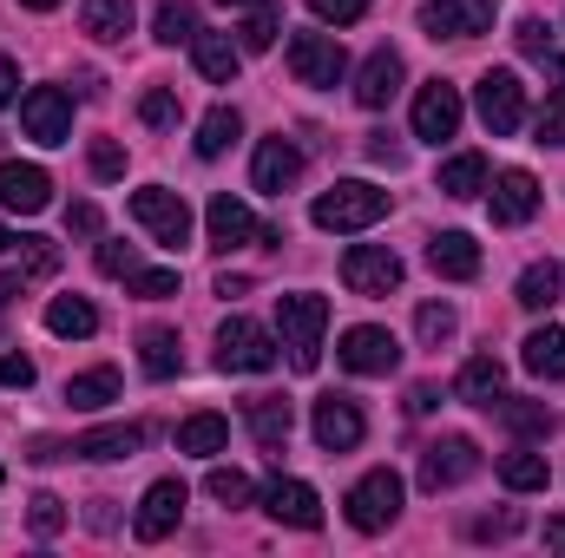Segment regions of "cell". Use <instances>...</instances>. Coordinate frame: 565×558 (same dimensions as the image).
I'll use <instances>...</instances> for the list:
<instances>
[{
    "label": "cell",
    "mask_w": 565,
    "mask_h": 558,
    "mask_svg": "<svg viewBox=\"0 0 565 558\" xmlns=\"http://www.w3.org/2000/svg\"><path fill=\"white\" fill-rule=\"evenodd\" d=\"M86 519H93L99 533H113V500H93V513H86Z\"/></svg>",
    "instance_id": "57"
},
{
    "label": "cell",
    "mask_w": 565,
    "mask_h": 558,
    "mask_svg": "<svg viewBox=\"0 0 565 558\" xmlns=\"http://www.w3.org/2000/svg\"><path fill=\"white\" fill-rule=\"evenodd\" d=\"M217 7H257V0H217Z\"/></svg>",
    "instance_id": "60"
},
{
    "label": "cell",
    "mask_w": 565,
    "mask_h": 558,
    "mask_svg": "<svg viewBox=\"0 0 565 558\" xmlns=\"http://www.w3.org/2000/svg\"><path fill=\"white\" fill-rule=\"evenodd\" d=\"M500 480L513 486V493H546V480H553V466H546V453H507L500 460Z\"/></svg>",
    "instance_id": "35"
},
{
    "label": "cell",
    "mask_w": 565,
    "mask_h": 558,
    "mask_svg": "<svg viewBox=\"0 0 565 558\" xmlns=\"http://www.w3.org/2000/svg\"><path fill=\"white\" fill-rule=\"evenodd\" d=\"M244 132V119H237V106H211L204 112V126H198V158H224L231 144Z\"/></svg>",
    "instance_id": "33"
},
{
    "label": "cell",
    "mask_w": 565,
    "mask_h": 558,
    "mask_svg": "<svg viewBox=\"0 0 565 558\" xmlns=\"http://www.w3.org/2000/svg\"><path fill=\"white\" fill-rule=\"evenodd\" d=\"M480 184H487V158H480V151L447 158L440 178H434V191H447V197H480Z\"/></svg>",
    "instance_id": "32"
},
{
    "label": "cell",
    "mask_w": 565,
    "mask_h": 558,
    "mask_svg": "<svg viewBox=\"0 0 565 558\" xmlns=\"http://www.w3.org/2000/svg\"><path fill=\"white\" fill-rule=\"evenodd\" d=\"M184 480H158L151 493L139 500V519H132V533H139L145 546H158V539H171L178 533V519H184Z\"/></svg>",
    "instance_id": "14"
},
{
    "label": "cell",
    "mask_w": 565,
    "mask_h": 558,
    "mask_svg": "<svg viewBox=\"0 0 565 558\" xmlns=\"http://www.w3.org/2000/svg\"><path fill=\"white\" fill-rule=\"evenodd\" d=\"M546 552H565V513L546 519Z\"/></svg>",
    "instance_id": "56"
},
{
    "label": "cell",
    "mask_w": 565,
    "mask_h": 558,
    "mask_svg": "<svg viewBox=\"0 0 565 558\" xmlns=\"http://www.w3.org/2000/svg\"><path fill=\"white\" fill-rule=\"evenodd\" d=\"M139 362H145V375H151V382H171V375L184 368V348H178V335H171V329H145V335H139Z\"/></svg>",
    "instance_id": "31"
},
{
    "label": "cell",
    "mask_w": 565,
    "mask_h": 558,
    "mask_svg": "<svg viewBox=\"0 0 565 558\" xmlns=\"http://www.w3.org/2000/svg\"><path fill=\"white\" fill-rule=\"evenodd\" d=\"M139 119L151 126V132H164V126H178V93L171 86H151L139 99Z\"/></svg>",
    "instance_id": "42"
},
{
    "label": "cell",
    "mask_w": 565,
    "mask_h": 558,
    "mask_svg": "<svg viewBox=\"0 0 565 558\" xmlns=\"http://www.w3.org/2000/svg\"><path fill=\"white\" fill-rule=\"evenodd\" d=\"M26 526H33L40 539H53V533L66 526V500H53V493H33V506H26Z\"/></svg>",
    "instance_id": "43"
},
{
    "label": "cell",
    "mask_w": 565,
    "mask_h": 558,
    "mask_svg": "<svg viewBox=\"0 0 565 558\" xmlns=\"http://www.w3.org/2000/svg\"><path fill=\"white\" fill-rule=\"evenodd\" d=\"M342 282H349L355 296H395V289H402V257H395L388 244H355V250L342 257Z\"/></svg>",
    "instance_id": "9"
},
{
    "label": "cell",
    "mask_w": 565,
    "mask_h": 558,
    "mask_svg": "<svg viewBox=\"0 0 565 558\" xmlns=\"http://www.w3.org/2000/svg\"><path fill=\"white\" fill-rule=\"evenodd\" d=\"M151 33H158L164 46H178V40H191V33H198V13H191L184 0H164V7L151 13Z\"/></svg>",
    "instance_id": "39"
},
{
    "label": "cell",
    "mask_w": 565,
    "mask_h": 558,
    "mask_svg": "<svg viewBox=\"0 0 565 558\" xmlns=\"http://www.w3.org/2000/svg\"><path fill=\"white\" fill-rule=\"evenodd\" d=\"M540 211V178L533 171H500L493 178V224H526Z\"/></svg>",
    "instance_id": "22"
},
{
    "label": "cell",
    "mask_w": 565,
    "mask_h": 558,
    "mask_svg": "<svg viewBox=\"0 0 565 558\" xmlns=\"http://www.w3.org/2000/svg\"><path fill=\"white\" fill-rule=\"evenodd\" d=\"M289 73H296L302 86H342L349 53H342L335 33H289Z\"/></svg>",
    "instance_id": "7"
},
{
    "label": "cell",
    "mask_w": 565,
    "mask_h": 558,
    "mask_svg": "<svg viewBox=\"0 0 565 558\" xmlns=\"http://www.w3.org/2000/svg\"><path fill=\"white\" fill-rule=\"evenodd\" d=\"M277 33H282V13L270 7V0H257V13L237 26V46H244V53H270V46H277Z\"/></svg>",
    "instance_id": "37"
},
{
    "label": "cell",
    "mask_w": 565,
    "mask_h": 558,
    "mask_svg": "<svg viewBox=\"0 0 565 558\" xmlns=\"http://www.w3.org/2000/svg\"><path fill=\"white\" fill-rule=\"evenodd\" d=\"M20 7H33V13H53V7H60V0H20Z\"/></svg>",
    "instance_id": "59"
},
{
    "label": "cell",
    "mask_w": 565,
    "mask_h": 558,
    "mask_svg": "<svg viewBox=\"0 0 565 558\" xmlns=\"http://www.w3.org/2000/svg\"><path fill=\"white\" fill-rule=\"evenodd\" d=\"M0 388H33V362L26 355H0Z\"/></svg>",
    "instance_id": "52"
},
{
    "label": "cell",
    "mask_w": 565,
    "mask_h": 558,
    "mask_svg": "<svg viewBox=\"0 0 565 558\" xmlns=\"http://www.w3.org/2000/svg\"><path fill=\"white\" fill-rule=\"evenodd\" d=\"M20 244H26V270H33V277H46V270H60V250H53L46 237H20Z\"/></svg>",
    "instance_id": "50"
},
{
    "label": "cell",
    "mask_w": 565,
    "mask_h": 558,
    "mask_svg": "<svg viewBox=\"0 0 565 558\" xmlns=\"http://www.w3.org/2000/svg\"><path fill=\"white\" fill-rule=\"evenodd\" d=\"M316 230H369V224H382L388 217V191H375V184H362V178H342V184H329L322 197H316Z\"/></svg>",
    "instance_id": "2"
},
{
    "label": "cell",
    "mask_w": 565,
    "mask_h": 558,
    "mask_svg": "<svg viewBox=\"0 0 565 558\" xmlns=\"http://www.w3.org/2000/svg\"><path fill=\"white\" fill-rule=\"evenodd\" d=\"M309 433H316V447H322V453H349V447H362L369 420H362V408H355L349 395H322V401H316V415H309Z\"/></svg>",
    "instance_id": "10"
},
{
    "label": "cell",
    "mask_w": 565,
    "mask_h": 558,
    "mask_svg": "<svg viewBox=\"0 0 565 558\" xmlns=\"http://www.w3.org/2000/svg\"><path fill=\"white\" fill-rule=\"evenodd\" d=\"M191 60H198V73H204V79L231 86V79H237V66H244V46H231L224 33H191Z\"/></svg>",
    "instance_id": "25"
},
{
    "label": "cell",
    "mask_w": 565,
    "mask_h": 558,
    "mask_svg": "<svg viewBox=\"0 0 565 558\" xmlns=\"http://www.w3.org/2000/svg\"><path fill=\"white\" fill-rule=\"evenodd\" d=\"M309 13H316V20H335V26H349V20H362V13H369V0H309Z\"/></svg>",
    "instance_id": "48"
},
{
    "label": "cell",
    "mask_w": 565,
    "mask_h": 558,
    "mask_svg": "<svg viewBox=\"0 0 565 558\" xmlns=\"http://www.w3.org/2000/svg\"><path fill=\"white\" fill-rule=\"evenodd\" d=\"M132 20H139V13H132V0H86V7H79V26H86L93 40H106V46H113V40H126V33H132Z\"/></svg>",
    "instance_id": "29"
},
{
    "label": "cell",
    "mask_w": 565,
    "mask_h": 558,
    "mask_svg": "<svg viewBox=\"0 0 565 558\" xmlns=\"http://www.w3.org/2000/svg\"><path fill=\"white\" fill-rule=\"evenodd\" d=\"M99 270L106 277H139V250L132 244H99Z\"/></svg>",
    "instance_id": "46"
},
{
    "label": "cell",
    "mask_w": 565,
    "mask_h": 558,
    "mask_svg": "<svg viewBox=\"0 0 565 558\" xmlns=\"http://www.w3.org/2000/svg\"><path fill=\"white\" fill-rule=\"evenodd\" d=\"M277 322H282V348L296 362V375H316L322 362V329H329V302L296 289V296H277Z\"/></svg>",
    "instance_id": "1"
},
{
    "label": "cell",
    "mask_w": 565,
    "mask_h": 558,
    "mask_svg": "<svg viewBox=\"0 0 565 558\" xmlns=\"http://www.w3.org/2000/svg\"><path fill=\"white\" fill-rule=\"evenodd\" d=\"M264 506H270L277 526H296V533H316V526H322V500H316V486H302V480H270Z\"/></svg>",
    "instance_id": "18"
},
{
    "label": "cell",
    "mask_w": 565,
    "mask_h": 558,
    "mask_svg": "<svg viewBox=\"0 0 565 558\" xmlns=\"http://www.w3.org/2000/svg\"><path fill=\"white\" fill-rule=\"evenodd\" d=\"M217 368H224V375H270V368H277L270 329L250 322V315H231V322L217 329Z\"/></svg>",
    "instance_id": "3"
},
{
    "label": "cell",
    "mask_w": 565,
    "mask_h": 558,
    "mask_svg": "<svg viewBox=\"0 0 565 558\" xmlns=\"http://www.w3.org/2000/svg\"><path fill=\"white\" fill-rule=\"evenodd\" d=\"M395 519H402V473L375 466V473L355 480V493H349V526H355V533H388Z\"/></svg>",
    "instance_id": "4"
},
{
    "label": "cell",
    "mask_w": 565,
    "mask_h": 558,
    "mask_svg": "<svg viewBox=\"0 0 565 558\" xmlns=\"http://www.w3.org/2000/svg\"><path fill=\"white\" fill-rule=\"evenodd\" d=\"M335 362L349 368V375H395L402 368V342L388 335V329H342V342H335Z\"/></svg>",
    "instance_id": "8"
},
{
    "label": "cell",
    "mask_w": 565,
    "mask_h": 558,
    "mask_svg": "<svg viewBox=\"0 0 565 558\" xmlns=\"http://www.w3.org/2000/svg\"><path fill=\"white\" fill-rule=\"evenodd\" d=\"M395 93H402V53H395V46H375L369 66H362V79H355V106L382 112Z\"/></svg>",
    "instance_id": "21"
},
{
    "label": "cell",
    "mask_w": 565,
    "mask_h": 558,
    "mask_svg": "<svg viewBox=\"0 0 565 558\" xmlns=\"http://www.w3.org/2000/svg\"><path fill=\"white\" fill-rule=\"evenodd\" d=\"M289 427H296V408H289L282 395H257V401H250V433H257L270 453L289 440Z\"/></svg>",
    "instance_id": "30"
},
{
    "label": "cell",
    "mask_w": 565,
    "mask_h": 558,
    "mask_svg": "<svg viewBox=\"0 0 565 558\" xmlns=\"http://www.w3.org/2000/svg\"><path fill=\"white\" fill-rule=\"evenodd\" d=\"M473 106H480V126H487L493 139L520 132V119H526V86H520V73H507V66L480 73V93H473Z\"/></svg>",
    "instance_id": "5"
},
{
    "label": "cell",
    "mask_w": 565,
    "mask_h": 558,
    "mask_svg": "<svg viewBox=\"0 0 565 558\" xmlns=\"http://www.w3.org/2000/svg\"><path fill=\"white\" fill-rule=\"evenodd\" d=\"M93 178H126V144L93 139Z\"/></svg>",
    "instance_id": "45"
},
{
    "label": "cell",
    "mask_w": 565,
    "mask_h": 558,
    "mask_svg": "<svg viewBox=\"0 0 565 558\" xmlns=\"http://www.w3.org/2000/svg\"><path fill=\"white\" fill-rule=\"evenodd\" d=\"M0 204H7V211H20V217H33V211H46V204H53V178H46L40 164L7 158V164H0Z\"/></svg>",
    "instance_id": "17"
},
{
    "label": "cell",
    "mask_w": 565,
    "mask_h": 558,
    "mask_svg": "<svg viewBox=\"0 0 565 558\" xmlns=\"http://www.w3.org/2000/svg\"><path fill=\"white\" fill-rule=\"evenodd\" d=\"M13 296H20V277H0V309H7Z\"/></svg>",
    "instance_id": "58"
},
{
    "label": "cell",
    "mask_w": 565,
    "mask_h": 558,
    "mask_svg": "<svg viewBox=\"0 0 565 558\" xmlns=\"http://www.w3.org/2000/svg\"><path fill=\"white\" fill-rule=\"evenodd\" d=\"M473 533H480V539H507V533H520V513H500V519H480Z\"/></svg>",
    "instance_id": "53"
},
{
    "label": "cell",
    "mask_w": 565,
    "mask_h": 558,
    "mask_svg": "<svg viewBox=\"0 0 565 558\" xmlns=\"http://www.w3.org/2000/svg\"><path fill=\"white\" fill-rule=\"evenodd\" d=\"M0 486H7V473H0Z\"/></svg>",
    "instance_id": "62"
},
{
    "label": "cell",
    "mask_w": 565,
    "mask_h": 558,
    "mask_svg": "<svg viewBox=\"0 0 565 558\" xmlns=\"http://www.w3.org/2000/svg\"><path fill=\"white\" fill-rule=\"evenodd\" d=\"M66 230L73 237H99V204H66Z\"/></svg>",
    "instance_id": "51"
},
{
    "label": "cell",
    "mask_w": 565,
    "mask_h": 558,
    "mask_svg": "<svg viewBox=\"0 0 565 558\" xmlns=\"http://www.w3.org/2000/svg\"><path fill=\"white\" fill-rule=\"evenodd\" d=\"M126 289L145 302H164V296H178V270H139V277H126Z\"/></svg>",
    "instance_id": "44"
},
{
    "label": "cell",
    "mask_w": 565,
    "mask_h": 558,
    "mask_svg": "<svg viewBox=\"0 0 565 558\" xmlns=\"http://www.w3.org/2000/svg\"><path fill=\"white\" fill-rule=\"evenodd\" d=\"M20 126H26V139H40V144H66L73 139V99L60 86H33L20 99Z\"/></svg>",
    "instance_id": "11"
},
{
    "label": "cell",
    "mask_w": 565,
    "mask_h": 558,
    "mask_svg": "<svg viewBox=\"0 0 565 558\" xmlns=\"http://www.w3.org/2000/svg\"><path fill=\"white\" fill-rule=\"evenodd\" d=\"M540 144H565V79H559V93H553V106L540 112Z\"/></svg>",
    "instance_id": "49"
},
{
    "label": "cell",
    "mask_w": 565,
    "mask_h": 558,
    "mask_svg": "<svg viewBox=\"0 0 565 558\" xmlns=\"http://www.w3.org/2000/svg\"><path fill=\"white\" fill-rule=\"evenodd\" d=\"M473 473H480V447H473L467 433H447V440H434L422 453V486L427 493L460 486V480H473Z\"/></svg>",
    "instance_id": "12"
},
{
    "label": "cell",
    "mask_w": 565,
    "mask_h": 558,
    "mask_svg": "<svg viewBox=\"0 0 565 558\" xmlns=\"http://www.w3.org/2000/svg\"><path fill=\"white\" fill-rule=\"evenodd\" d=\"M113 401H119V368H86L66 382V408H79V415H99Z\"/></svg>",
    "instance_id": "26"
},
{
    "label": "cell",
    "mask_w": 565,
    "mask_h": 558,
    "mask_svg": "<svg viewBox=\"0 0 565 558\" xmlns=\"http://www.w3.org/2000/svg\"><path fill=\"white\" fill-rule=\"evenodd\" d=\"M46 329L66 335V342H86V335L99 329V309H93L86 296H53V302H46Z\"/></svg>",
    "instance_id": "27"
},
{
    "label": "cell",
    "mask_w": 565,
    "mask_h": 558,
    "mask_svg": "<svg viewBox=\"0 0 565 558\" xmlns=\"http://www.w3.org/2000/svg\"><path fill=\"white\" fill-rule=\"evenodd\" d=\"M224 440H231L224 415H191L178 427V453H224Z\"/></svg>",
    "instance_id": "34"
},
{
    "label": "cell",
    "mask_w": 565,
    "mask_h": 558,
    "mask_svg": "<svg viewBox=\"0 0 565 558\" xmlns=\"http://www.w3.org/2000/svg\"><path fill=\"white\" fill-rule=\"evenodd\" d=\"M13 93H20V66H13V60L0 53V112L13 106Z\"/></svg>",
    "instance_id": "54"
},
{
    "label": "cell",
    "mask_w": 565,
    "mask_h": 558,
    "mask_svg": "<svg viewBox=\"0 0 565 558\" xmlns=\"http://www.w3.org/2000/svg\"><path fill=\"white\" fill-rule=\"evenodd\" d=\"M0 250H13V237H7V230H0Z\"/></svg>",
    "instance_id": "61"
},
{
    "label": "cell",
    "mask_w": 565,
    "mask_h": 558,
    "mask_svg": "<svg viewBox=\"0 0 565 558\" xmlns=\"http://www.w3.org/2000/svg\"><path fill=\"white\" fill-rule=\"evenodd\" d=\"M427 40H473L493 26V0H427L422 7Z\"/></svg>",
    "instance_id": "13"
},
{
    "label": "cell",
    "mask_w": 565,
    "mask_h": 558,
    "mask_svg": "<svg viewBox=\"0 0 565 558\" xmlns=\"http://www.w3.org/2000/svg\"><path fill=\"white\" fill-rule=\"evenodd\" d=\"M145 440H151V427H93V433H79L73 440V460H132Z\"/></svg>",
    "instance_id": "23"
},
{
    "label": "cell",
    "mask_w": 565,
    "mask_h": 558,
    "mask_svg": "<svg viewBox=\"0 0 565 558\" xmlns=\"http://www.w3.org/2000/svg\"><path fill=\"white\" fill-rule=\"evenodd\" d=\"M520 362H526V375H540V382H565V329H533L526 342H520Z\"/></svg>",
    "instance_id": "24"
},
{
    "label": "cell",
    "mask_w": 565,
    "mask_h": 558,
    "mask_svg": "<svg viewBox=\"0 0 565 558\" xmlns=\"http://www.w3.org/2000/svg\"><path fill=\"white\" fill-rule=\"evenodd\" d=\"M513 40H520V53H533V60H546V53H553V26H546V20H520V33H513Z\"/></svg>",
    "instance_id": "47"
},
{
    "label": "cell",
    "mask_w": 565,
    "mask_h": 558,
    "mask_svg": "<svg viewBox=\"0 0 565 558\" xmlns=\"http://www.w3.org/2000/svg\"><path fill=\"white\" fill-rule=\"evenodd\" d=\"M296 178H302V151H296V144H289V139H264V144H257L250 184H257L264 197H282V191H289Z\"/></svg>",
    "instance_id": "20"
},
{
    "label": "cell",
    "mask_w": 565,
    "mask_h": 558,
    "mask_svg": "<svg viewBox=\"0 0 565 558\" xmlns=\"http://www.w3.org/2000/svg\"><path fill=\"white\" fill-rule=\"evenodd\" d=\"M204 230H211V250H244L250 237H264V224L250 217V204H244V197H231V191H217V197H211Z\"/></svg>",
    "instance_id": "16"
},
{
    "label": "cell",
    "mask_w": 565,
    "mask_h": 558,
    "mask_svg": "<svg viewBox=\"0 0 565 558\" xmlns=\"http://www.w3.org/2000/svg\"><path fill=\"white\" fill-rule=\"evenodd\" d=\"M460 132V93L447 86V79H427L422 93H415V139L440 144Z\"/></svg>",
    "instance_id": "15"
},
{
    "label": "cell",
    "mask_w": 565,
    "mask_h": 558,
    "mask_svg": "<svg viewBox=\"0 0 565 558\" xmlns=\"http://www.w3.org/2000/svg\"><path fill=\"white\" fill-rule=\"evenodd\" d=\"M427 270L447 282H473L480 277V244L467 230H440V237H427Z\"/></svg>",
    "instance_id": "19"
},
{
    "label": "cell",
    "mask_w": 565,
    "mask_h": 558,
    "mask_svg": "<svg viewBox=\"0 0 565 558\" xmlns=\"http://www.w3.org/2000/svg\"><path fill=\"white\" fill-rule=\"evenodd\" d=\"M454 329H460V315H454L447 302H422V315H415V335H422L427 348H440V342H454Z\"/></svg>",
    "instance_id": "40"
},
{
    "label": "cell",
    "mask_w": 565,
    "mask_h": 558,
    "mask_svg": "<svg viewBox=\"0 0 565 558\" xmlns=\"http://www.w3.org/2000/svg\"><path fill=\"white\" fill-rule=\"evenodd\" d=\"M408 408H415V415L440 408V388H434V382H415V388H408Z\"/></svg>",
    "instance_id": "55"
},
{
    "label": "cell",
    "mask_w": 565,
    "mask_h": 558,
    "mask_svg": "<svg viewBox=\"0 0 565 558\" xmlns=\"http://www.w3.org/2000/svg\"><path fill=\"white\" fill-rule=\"evenodd\" d=\"M500 382H507V368H500L493 355H473V362L460 368L454 395H460V401H473V408H493V401H500Z\"/></svg>",
    "instance_id": "28"
},
{
    "label": "cell",
    "mask_w": 565,
    "mask_h": 558,
    "mask_svg": "<svg viewBox=\"0 0 565 558\" xmlns=\"http://www.w3.org/2000/svg\"><path fill=\"white\" fill-rule=\"evenodd\" d=\"M559 289H565V270L546 257V264H533V270L520 277V309H553V302H559Z\"/></svg>",
    "instance_id": "36"
},
{
    "label": "cell",
    "mask_w": 565,
    "mask_h": 558,
    "mask_svg": "<svg viewBox=\"0 0 565 558\" xmlns=\"http://www.w3.org/2000/svg\"><path fill=\"white\" fill-rule=\"evenodd\" d=\"M204 493H211V500H217V506H231V513H237V506H250V500H257V486H250V480H244V473H237V466H211V473H204Z\"/></svg>",
    "instance_id": "38"
},
{
    "label": "cell",
    "mask_w": 565,
    "mask_h": 558,
    "mask_svg": "<svg viewBox=\"0 0 565 558\" xmlns=\"http://www.w3.org/2000/svg\"><path fill=\"white\" fill-rule=\"evenodd\" d=\"M493 415L507 420V427H520V433H546V427H553L546 401H507V395H500V401H493Z\"/></svg>",
    "instance_id": "41"
},
{
    "label": "cell",
    "mask_w": 565,
    "mask_h": 558,
    "mask_svg": "<svg viewBox=\"0 0 565 558\" xmlns=\"http://www.w3.org/2000/svg\"><path fill=\"white\" fill-rule=\"evenodd\" d=\"M132 217H139L158 244H171V250H184V244H191V204H184L178 191H164V184L132 191Z\"/></svg>",
    "instance_id": "6"
}]
</instances>
